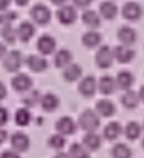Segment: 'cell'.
<instances>
[{
	"label": "cell",
	"instance_id": "6da1fadb",
	"mask_svg": "<svg viewBox=\"0 0 144 158\" xmlns=\"http://www.w3.org/2000/svg\"><path fill=\"white\" fill-rule=\"evenodd\" d=\"M78 127L83 129L84 132H95L100 127V117L95 110L92 109H84L80 115H78Z\"/></svg>",
	"mask_w": 144,
	"mask_h": 158
},
{
	"label": "cell",
	"instance_id": "7a4b0ae2",
	"mask_svg": "<svg viewBox=\"0 0 144 158\" xmlns=\"http://www.w3.org/2000/svg\"><path fill=\"white\" fill-rule=\"evenodd\" d=\"M29 15L32 19V23L34 25H39V26H46L49 25L51 19H52V12L46 5L43 3H35L31 11H29Z\"/></svg>",
	"mask_w": 144,
	"mask_h": 158
},
{
	"label": "cell",
	"instance_id": "3957f363",
	"mask_svg": "<svg viewBox=\"0 0 144 158\" xmlns=\"http://www.w3.org/2000/svg\"><path fill=\"white\" fill-rule=\"evenodd\" d=\"M23 64V57L22 52L14 49V51H9L3 58H2V66L6 72H17Z\"/></svg>",
	"mask_w": 144,
	"mask_h": 158
},
{
	"label": "cell",
	"instance_id": "277c9868",
	"mask_svg": "<svg viewBox=\"0 0 144 158\" xmlns=\"http://www.w3.org/2000/svg\"><path fill=\"white\" fill-rule=\"evenodd\" d=\"M113 51L107 45H101L95 52V64L100 69H109L113 63Z\"/></svg>",
	"mask_w": 144,
	"mask_h": 158
},
{
	"label": "cell",
	"instance_id": "5b68a950",
	"mask_svg": "<svg viewBox=\"0 0 144 158\" xmlns=\"http://www.w3.org/2000/svg\"><path fill=\"white\" fill-rule=\"evenodd\" d=\"M55 17L57 20L64 25V26H71L77 22L78 19V14H77V8L75 6H71V5H64L61 8H58V11L55 12Z\"/></svg>",
	"mask_w": 144,
	"mask_h": 158
},
{
	"label": "cell",
	"instance_id": "8992f818",
	"mask_svg": "<svg viewBox=\"0 0 144 158\" xmlns=\"http://www.w3.org/2000/svg\"><path fill=\"white\" fill-rule=\"evenodd\" d=\"M32 78L28 75V74H23V72H19L12 77L11 80V86L15 92H20V94H26L29 91H32Z\"/></svg>",
	"mask_w": 144,
	"mask_h": 158
},
{
	"label": "cell",
	"instance_id": "52a82bcc",
	"mask_svg": "<svg viewBox=\"0 0 144 158\" xmlns=\"http://www.w3.org/2000/svg\"><path fill=\"white\" fill-rule=\"evenodd\" d=\"M121 15L124 20H129V22H137L143 17V8L140 3L137 2H126L123 5V9H121Z\"/></svg>",
	"mask_w": 144,
	"mask_h": 158
},
{
	"label": "cell",
	"instance_id": "ba28073f",
	"mask_svg": "<svg viewBox=\"0 0 144 158\" xmlns=\"http://www.w3.org/2000/svg\"><path fill=\"white\" fill-rule=\"evenodd\" d=\"M77 127H78V123H75V120L72 117H66L64 115V117H60L55 121V131H57V134L64 135V137L75 134Z\"/></svg>",
	"mask_w": 144,
	"mask_h": 158
},
{
	"label": "cell",
	"instance_id": "9c48e42d",
	"mask_svg": "<svg viewBox=\"0 0 144 158\" xmlns=\"http://www.w3.org/2000/svg\"><path fill=\"white\" fill-rule=\"evenodd\" d=\"M98 89V81L95 80L94 75H86L80 80L78 83V94L89 98V97H94Z\"/></svg>",
	"mask_w": 144,
	"mask_h": 158
},
{
	"label": "cell",
	"instance_id": "30bf717a",
	"mask_svg": "<svg viewBox=\"0 0 144 158\" xmlns=\"http://www.w3.org/2000/svg\"><path fill=\"white\" fill-rule=\"evenodd\" d=\"M9 143H11V148L15 151V152H26L31 146V141H29V137L25 134V132H14L9 138Z\"/></svg>",
	"mask_w": 144,
	"mask_h": 158
},
{
	"label": "cell",
	"instance_id": "8fae6325",
	"mask_svg": "<svg viewBox=\"0 0 144 158\" xmlns=\"http://www.w3.org/2000/svg\"><path fill=\"white\" fill-rule=\"evenodd\" d=\"M25 64L32 71V72H43L48 69V60L43 57V55H37V54H29L26 58H25Z\"/></svg>",
	"mask_w": 144,
	"mask_h": 158
},
{
	"label": "cell",
	"instance_id": "7c38bea8",
	"mask_svg": "<svg viewBox=\"0 0 144 158\" xmlns=\"http://www.w3.org/2000/svg\"><path fill=\"white\" fill-rule=\"evenodd\" d=\"M57 48V42L51 34H42L37 40V49L42 55H49L55 51Z\"/></svg>",
	"mask_w": 144,
	"mask_h": 158
},
{
	"label": "cell",
	"instance_id": "4fadbf2b",
	"mask_svg": "<svg viewBox=\"0 0 144 158\" xmlns=\"http://www.w3.org/2000/svg\"><path fill=\"white\" fill-rule=\"evenodd\" d=\"M117 37H118V40H120L121 45L130 46V45H134V43L137 42V31H135L134 28L124 25V26H120V28H118Z\"/></svg>",
	"mask_w": 144,
	"mask_h": 158
},
{
	"label": "cell",
	"instance_id": "5bb4252c",
	"mask_svg": "<svg viewBox=\"0 0 144 158\" xmlns=\"http://www.w3.org/2000/svg\"><path fill=\"white\" fill-rule=\"evenodd\" d=\"M112 51H113V58L120 63H129L135 57V51L129 46H124V45H117L112 48Z\"/></svg>",
	"mask_w": 144,
	"mask_h": 158
},
{
	"label": "cell",
	"instance_id": "9a60e30c",
	"mask_svg": "<svg viewBox=\"0 0 144 158\" xmlns=\"http://www.w3.org/2000/svg\"><path fill=\"white\" fill-rule=\"evenodd\" d=\"M17 35H19V40L23 42V43H28L34 35H35V25L32 22H22L17 28Z\"/></svg>",
	"mask_w": 144,
	"mask_h": 158
},
{
	"label": "cell",
	"instance_id": "2e32d148",
	"mask_svg": "<svg viewBox=\"0 0 144 158\" xmlns=\"http://www.w3.org/2000/svg\"><path fill=\"white\" fill-rule=\"evenodd\" d=\"M101 40H103V35L98 32V31H86L83 35H81V43L84 48L88 49H94V48H100L101 46Z\"/></svg>",
	"mask_w": 144,
	"mask_h": 158
},
{
	"label": "cell",
	"instance_id": "e0dca14e",
	"mask_svg": "<svg viewBox=\"0 0 144 158\" xmlns=\"http://www.w3.org/2000/svg\"><path fill=\"white\" fill-rule=\"evenodd\" d=\"M117 80L112 77V75H103L100 80H98V91L103 94V95H112L117 89Z\"/></svg>",
	"mask_w": 144,
	"mask_h": 158
},
{
	"label": "cell",
	"instance_id": "ac0fdd59",
	"mask_svg": "<svg viewBox=\"0 0 144 158\" xmlns=\"http://www.w3.org/2000/svg\"><path fill=\"white\" fill-rule=\"evenodd\" d=\"M81 75H83V68L78 63H71L68 68L63 69V80L68 83H74L80 80Z\"/></svg>",
	"mask_w": 144,
	"mask_h": 158
},
{
	"label": "cell",
	"instance_id": "d6986e66",
	"mask_svg": "<svg viewBox=\"0 0 144 158\" xmlns=\"http://www.w3.org/2000/svg\"><path fill=\"white\" fill-rule=\"evenodd\" d=\"M121 134H124V129L121 127V124L118 121H110L104 126L103 129V137L107 140V141H113L117 140Z\"/></svg>",
	"mask_w": 144,
	"mask_h": 158
},
{
	"label": "cell",
	"instance_id": "ffe728a7",
	"mask_svg": "<svg viewBox=\"0 0 144 158\" xmlns=\"http://www.w3.org/2000/svg\"><path fill=\"white\" fill-rule=\"evenodd\" d=\"M81 144L91 152H95L101 148V137L97 132H86L81 138Z\"/></svg>",
	"mask_w": 144,
	"mask_h": 158
},
{
	"label": "cell",
	"instance_id": "44dd1931",
	"mask_svg": "<svg viewBox=\"0 0 144 158\" xmlns=\"http://www.w3.org/2000/svg\"><path fill=\"white\" fill-rule=\"evenodd\" d=\"M134 81H135V77H134V74H132L130 71L123 69V71H120V72L117 74V86H118L120 89H123L124 92H126V91H130Z\"/></svg>",
	"mask_w": 144,
	"mask_h": 158
},
{
	"label": "cell",
	"instance_id": "7402d4cb",
	"mask_svg": "<svg viewBox=\"0 0 144 158\" xmlns=\"http://www.w3.org/2000/svg\"><path fill=\"white\" fill-rule=\"evenodd\" d=\"M81 22L86 26H89V28H92L95 31V28L101 26V15L97 11H94V9H86L81 14Z\"/></svg>",
	"mask_w": 144,
	"mask_h": 158
},
{
	"label": "cell",
	"instance_id": "603a6c76",
	"mask_svg": "<svg viewBox=\"0 0 144 158\" xmlns=\"http://www.w3.org/2000/svg\"><path fill=\"white\" fill-rule=\"evenodd\" d=\"M118 14V6L110 2V0H106V2H101L100 3V15L104 19V20H113Z\"/></svg>",
	"mask_w": 144,
	"mask_h": 158
},
{
	"label": "cell",
	"instance_id": "cb8c5ba5",
	"mask_svg": "<svg viewBox=\"0 0 144 158\" xmlns=\"http://www.w3.org/2000/svg\"><path fill=\"white\" fill-rule=\"evenodd\" d=\"M120 102H121V105L124 106L126 109L132 110V109L138 107V105H140V102H141V100H140V94L130 89V91H126V92L121 95Z\"/></svg>",
	"mask_w": 144,
	"mask_h": 158
},
{
	"label": "cell",
	"instance_id": "d4e9b609",
	"mask_svg": "<svg viewBox=\"0 0 144 158\" xmlns=\"http://www.w3.org/2000/svg\"><path fill=\"white\" fill-rule=\"evenodd\" d=\"M72 63V52L69 51V49H66V48H63V49H58L57 52H55V57H54V64H55V68H68L69 64Z\"/></svg>",
	"mask_w": 144,
	"mask_h": 158
},
{
	"label": "cell",
	"instance_id": "484cf974",
	"mask_svg": "<svg viewBox=\"0 0 144 158\" xmlns=\"http://www.w3.org/2000/svg\"><path fill=\"white\" fill-rule=\"evenodd\" d=\"M95 110H97V114H100L101 117H112L115 114L117 107H115V105L110 100L101 98V100H98L95 103Z\"/></svg>",
	"mask_w": 144,
	"mask_h": 158
},
{
	"label": "cell",
	"instance_id": "4316f807",
	"mask_svg": "<svg viewBox=\"0 0 144 158\" xmlns=\"http://www.w3.org/2000/svg\"><path fill=\"white\" fill-rule=\"evenodd\" d=\"M42 97H43V95H42L39 91L32 89V91H29V92L23 94L20 102H22L23 107H28V109H31V107H35L37 105H40V102H42Z\"/></svg>",
	"mask_w": 144,
	"mask_h": 158
},
{
	"label": "cell",
	"instance_id": "83f0119b",
	"mask_svg": "<svg viewBox=\"0 0 144 158\" xmlns=\"http://www.w3.org/2000/svg\"><path fill=\"white\" fill-rule=\"evenodd\" d=\"M40 106H42V109L46 110V112H54V110L60 106V98H58L55 94H52V92H46V94H43V97H42Z\"/></svg>",
	"mask_w": 144,
	"mask_h": 158
},
{
	"label": "cell",
	"instance_id": "f1b7e54d",
	"mask_svg": "<svg viewBox=\"0 0 144 158\" xmlns=\"http://www.w3.org/2000/svg\"><path fill=\"white\" fill-rule=\"evenodd\" d=\"M141 131H143V126L138 123V121H129L126 126H124V135L127 140L134 141V140H138L140 135H141Z\"/></svg>",
	"mask_w": 144,
	"mask_h": 158
},
{
	"label": "cell",
	"instance_id": "f546056e",
	"mask_svg": "<svg viewBox=\"0 0 144 158\" xmlns=\"http://www.w3.org/2000/svg\"><path fill=\"white\" fill-rule=\"evenodd\" d=\"M32 120V114L28 107H19L14 115V121L17 126H28Z\"/></svg>",
	"mask_w": 144,
	"mask_h": 158
},
{
	"label": "cell",
	"instance_id": "4dcf8cb0",
	"mask_svg": "<svg viewBox=\"0 0 144 158\" xmlns=\"http://www.w3.org/2000/svg\"><path fill=\"white\" fill-rule=\"evenodd\" d=\"M2 39L5 43L8 45H14L19 39L17 35V28H14L12 25H2Z\"/></svg>",
	"mask_w": 144,
	"mask_h": 158
},
{
	"label": "cell",
	"instance_id": "1f68e13d",
	"mask_svg": "<svg viewBox=\"0 0 144 158\" xmlns=\"http://www.w3.org/2000/svg\"><path fill=\"white\" fill-rule=\"evenodd\" d=\"M112 158H132V149L124 143H117L110 149Z\"/></svg>",
	"mask_w": 144,
	"mask_h": 158
},
{
	"label": "cell",
	"instance_id": "d6a6232c",
	"mask_svg": "<svg viewBox=\"0 0 144 158\" xmlns=\"http://www.w3.org/2000/svg\"><path fill=\"white\" fill-rule=\"evenodd\" d=\"M71 158H91L89 151L81 144V143H72L69 146V152H68Z\"/></svg>",
	"mask_w": 144,
	"mask_h": 158
},
{
	"label": "cell",
	"instance_id": "836d02e7",
	"mask_svg": "<svg viewBox=\"0 0 144 158\" xmlns=\"http://www.w3.org/2000/svg\"><path fill=\"white\" fill-rule=\"evenodd\" d=\"M48 146L55 149V151H61L64 146H66V138L64 135H60V134H54L48 138Z\"/></svg>",
	"mask_w": 144,
	"mask_h": 158
},
{
	"label": "cell",
	"instance_id": "e575fe53",
	"mask_svg": "<svg viewBox=\"0 0 144 158\" xmlns=\"http://www.w3.org/2000/svg\"><path fill=\"white\" fill-rule=\"evenodd\" d=\"M19 14L15 11H6V12H2L0 14V22L2 25H12L14 20H17Z\"/></svg>",
	"mask_w": 144,
	"mask_h": 158
},
{
	"label": "cell",
	"instance_id": "d590c367",
	"mask_svg": "<svg viewBox=\"0 0 144 158\" xmlns=\"http://www.w3.org/2000/svg\"><path fill=\"white\" fill-rule=\"evenodd\" d=\"M9 120V114H8V109L6 107H0V124L5 126Z\"/></svg>",
	"mask_w": 144,
	"mask_h": 158
},
{
	"label": "cell",
	"instance_id": "8d00e7d4",
	"mask_svg": "<svg viewBox=\"0 0 144 158\" xmlns=\"http://www.w3.org/2000/svg\"><path fill=\"white\" fill-rule=\"evenodd\" d=\"M92 3V0H74V6L75 8H80V9H88V6Z\"/></svg>",
	"mask_w": 144,
	"mask_h": 158
},
{
	"label": "cell",
	"instance_id": "74e56055",
	"mask_svg": "<svg viewBox=\"0 0 144 158\" xmlns=\"http://www.w3.org/2000/svg\"><path fill=\"white\" fill-rule=\"evenodd\" d=\"M0 158H20V155H19V152H15V151H3Z\"/></svg>",
	"mask_w": 144,
	"mask_h": 158
},
{
	"label": "cell",
	"instance_id": "f35d334b",
	"mask_svg": "<svg viewBox=\"0 0 144 158\" xmlns=\"http://www.w3.org/2000/svg\"><path fill=\"white\" fill-rule=\"evenodd\" d=\"M9 5H11V0H0V11L2 12L8 11V6Z\"/></svg>",
	"mask_w": 144,
	"mask_h": 158
},
{
	"label": "cell",
	"instance_id": "ab89813d",
	"mask_svg": "<svg viewBox=\"0 0 144 158\" xmlns=\"http://www.w3.org/2000/svg\"><path fill=\"white\" fill-rule=\"evenodd\" d=\"M6 95H8V94H6V88H5V85H3V83H0V98L3 100Z\"/></svg>",
	"mask_w": 144,
	"mask_h": 158
},
{
	"label": "cell",
	"instance_id": "60d3db41",
	"mask_svg": "<svg viewBox=\"0 0 144 158\" xmlns=\"http://www.w3.org/2000/svg\"><path fill=\"white\" fill-rule=\"evenodd\" d=\"M52 158H71V155L66 154V152H58V154H55Z\"/></svg>",
	"mask_w": 144,
	"mask_h": 158
},
{
	"label": "cell",
	"instance_id": "b9f144b4",
	"mask_svg": "<svg viewBox=\"0 0 144 158\" xmlns=\"http://www.w3.org/2000/svg\"><path fill=\"white\" fill-rule=\"evenodd\" d=\"M51 2H52L54 5H57V6H60V8H61V6H64V5H66V2H68V0H51Z\"/></svg>",
	"mask_w": 144,
	"mask_h": 158
},
{
	"label": "cell",
	"instance_id": "7bdbcfd3",
	"mask_svg": "<svg viewBox=\"0 0 144 158\" xmlns=\"http://www.w3.org/2000/svg\"><path fill=\"white\" fill-rule=\"evenodd\" d=\"M14 2H15L17 6H26L29 3V0H14Z\"/></svg>",
	"mask_w": 144,
	"mask_h": 158
},
{
	"label": "cell",
	"instance_id": "ee69618b",
	"mask_svg": "<svg viewBox=\"0 0 144 158\" xmlns=\"http://www.w3.org/2000/svg\"><path fill=\"white\" fill-rule=\"evenodd\" d=\"M138 94H140V100L144 103V85L140 88V91H138Z\"/></svg>",
	"mask_w": 144,
	"mask_h": 158
},
{
	"label": "cell",
	"instance_id": "f6af8a7d",
	"mask_svg": "<svg viewBox=\"0 0 144 158\" xmlns=\"http://www.w3.org/2000/svg\"><path fill=\"white\" fill-rule=\"evenodd\" d=\"M6 138H8V134L2 129V138H0V143H5V141H6Z\"/></svg>",
	"mask_w": 144,
	"mask_h": 158
},
{
	"label": "cell",
	"instance_id": "bcb514c9",
	"mask_svg": "<svg viewBox=\"0 0 144 158\" xmlns=\"http://www.w3.org/2000/svg\"><path fill=\"white\" fill-rule=\"evenodd\" d=\"M141 146H143V149H144V137H143V141H141Z\"/></svg>",
	"mask_w": 144,
	"mask_h": 158
},
{
	"label": "cell",
	"instance_id": "7dc6e473",
	"mask_svg": "<svg viewBox=\"0 0 144 158\" xmlns=\"http://www.w3.org/2000/svg\"><path fill=\"white\" fill-rule=\"evenodd\" d=\"M143 129H144V121H143Z\"/></svg>",
	"mask_w": 144,
	"mask_h": 158
}]
</instances>
